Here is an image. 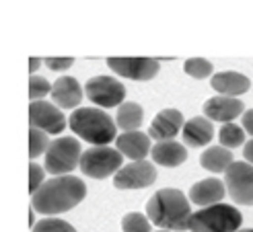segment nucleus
<instances>
[{
    "label": "nucleus",
    "mask_w": 253,
    "mask_h": 232,
    "mask_svg": "<svg viewBox=\"0 0 253 232\" xmlns=\"http://www.w3.org/2000/svg\"><path fill=\"white\" fill-rule=\"evenodd\" d=\"M29 123L45 134H60L66 127V117L54 103L35 101L29 105Z\"/></svg>",
    "instance_id": "nucleus-10"
},
{
    "label": "nucleus",
    "mask_w": 253,
    "mask_h": 232,
    "mask_svg": "<svg viewBox=\"0 0 253 232\" xmlns=\"http://www.w3.org/2000/svg\"><path fill=\"white\" fill-rule=\"evenodd\" d=\"M33 232H77V230L68 222L58 220V218H43L42 222L33 226Z\"/></svg>",
    "instance_id": "nucleus-27"
},
{
    "label": "nucleus",
    "mask_w": 253,
    "mask_h": 232,
    "mask_svg": "<svg viewBox=\"0 0 253 232\" xmlns=\"http://www.w3.org/2000/svg\"><path fill=\"white\" fill-rule=\"evenodd\" d=\"M43 62L47 64V68H49V70H56V72L68 70V68L72 66V64H74V60H72V58H45Z\"/></svg>",
    "instance_id": "nucleus-29"
},
{
    "label": "nucleus",
    "mask_w": 253,
    "mask_h": 232,
    "mask_svg": "<svg viewBox=\"0 0 253 232\" xmlns=\"http://www.w3.org/2000/svg\"><path fill=\"white\" fill-rule=\"evenodd\" d=\"M224 185L233 201L253 205V164L233 162L224 173Z\"/></svg>",
    "instance_id": "nucleus-8"
},
{
    "label": "nucleus",
    "mask_w": 253,
    "mask_h": 232,
    "mask_svg": "<svg viewBox=\"0 0 253 232\" xmlns=\"http://www.w3.org/2000/svg\"><path fill=\"white\" fill-rule=\"evenodd\" d=\"M243 113V103L237 97H212L204 103V115L210 121H222V123H233L235 117Z\"/></svg>",
    "instance_id": "nucleus-12"
},
{
    "label": "nucleus",
    "mask_w": 253,
    "mask_h": 232,
    "mask_svg": "<svg viewBox=\"0 0 253 232\" xmlns=\"http://www.w3.org/2000/svg\"><path fill=\"white\" fill-rule=\"evenodd\" d=\"M241 123H243V130H245L249 136H253V109H249V111L243 113Z\"/></svg>",
    "instance_id": "nucleus-30"
},
{
    "label": "nucleus",
    "mask_w": 253,
    "mask_h": 232,
    "mask_svg": "<svg viewBox=\"0 0 253 232\" xmlns=\"http://www.w3.org/2000/svg\"><path fill=\"white\" fill-rule=\"evenodd\" d=\"M86 185L74 175L52 177L31 195V208L43 216L64 214L84 199Z\"/></svg>",
    "instance_id": "nucleus-1"
},
{
    "label": "nucleus",
    "mask_w": 253,
    "mask_h": 232,
    "mask_svg": "<svg viewBox=\"0 0 253 232\" xmlns=\"http://www.w3.org/2000/svg\"><path fill=\"white\" fill-rule=\"evenodd\" d=\"M107 66L130 80H150L159 74V60L153 58H109Z\"/></svg>",
    "instance_id": "nucleus-11"
},
{
    "label": "nucleus",
    "mask_w": 253,
    "mask_h": 232,
    "mask_svg": "<svg viewBox=\"0 0 253 232\" xmlns=\"http://www.w3.org/2000/svg\"><path fill=\"white\" fill-rule=\"evenodd\" d=\"M40 64H42V60H40V58H31V60H29V72H31V76L35 74V70H37V68H40Z\"/></svg>",
    "instance_id": "nucleus-32"
},
{
    "label": "nucleus",
    "mask_w": 253,
    "mask_h": 232,
    "mask_svg": "<svg viewBox=\"0 0 253 232\" xmlns=\"http://www.w3.org/2000/svg\"><path fill=\"white\" fill-rule=\"evenodd\" d=\"M183 115L177 109H163L157 113V117L150 123V138L163 142V140H173L177 134L183 130Z\"/></svg>",
    "instance_id": "nucleus-14"
},
{
    "label": "nucleus",
    "mask_w": 253,
    "mask_h": 232,
    "mask_svg": "<svg viewBox=\"0 0 253 232\" xmlns=\"http://www.w3.org/2000/svg\"><path fill=\"white\" fill-rule=\"evenodd\" d=\"M146 214L150 222L163 230L181 232L189 228V199L179 189H159L146 203Z\"/></svg>",
    "instance_id": "nucleus-2"
},
{
    "label": "nucleus",
    "mask_w": 253,
    "mask_h": 232,
    "mask_svg": "<svg viewBox=\"0 0 253 232\" xmlns=\"http://www.w3.org/2000/svg\"><path fill=\"white\" fill-rule=\"evenodd\" d=\"M150 224L153 222L140 212H130L122 218V230L124 232H150Z\"/></svg>",
    "instance_id": "nucleus-23"
},
{
    "label": "nucleus",
    "mask_w": 253,
    "mask_h": 232,
    "mask_svg": "<svg viewBox=\"0 0 253 232\" xmlns=\"http://www.w3.org/2000/svg\"><path fill=\"white\" fill-rule=\"evenodd\" d=\"M70 130L93 146H107L118 140L116 121L99 107H81L68 117Z\"/></svg>",
    "instance_id": "nucleus-3"
},
{
    "label": "nucleus",
    "mask_w": 253,
    "mask_h": 232,
    "mask_svg": "<svg viewBox=\"0 0 253 232\" xmlns=\"http://www.w3.org/2000/svg\"><path fill=\"white\" fill-rule=\"evenodd\" d=\"M118 150L128 156L132 162L134 160H144L146 154H150V138L144 132H126L118 136Z\"/></svg>",
    "instance_id": "nucleus-16"
},
{
    "label": "nucleus",
    "mask_w": 253,
    "mask_h": 232,
    "mask_svg": "<svg viewBox=\"0 0 253 232\" xmlns=\"http://www.w3.org/2000/svg\"><path fill=\"white\" fill-rule=\"evenodd\" d=\"M214 136V125L208 117H192L183 125V144L189 148L206 146Z\"/></svg>",
    "instance_id": "nucleus-19"
},
{
    "label": "nucleus",
    "mask_w": 253,
    "mask_h": 232,
    "mask_svg": "<svg viewBox=\"0 0 253 232\" xmlns=\"http://www.w3.org/2000/svg\"><path fill=\"white\" fill-rule=\"evenodd\" d=\"M49 144H52V142L47 140V134L45 132L31 127V130H29V156H31V160H35L37 156L45 154L47 148H49Z\"/></svg>",
    "instance_id": "nucleus-24"
},
{
    "label": "nucleus",
    "mask_w": 253,
    "mask_h": 232,
    "mask_svg": "<svg viewBox=\"0 0 253 232\" xmlns=\"http://www.w3.org/2000/svg\"><path fill=\"white\" fill-rule=\"evenodd\" d=\"M243 156H245V162L253 164V138L245 144V148H243Z\"/></svg>",
    "instance_id": "nucleus-31"
},
{
    "label": "nucleus",
    "mask_w": 253,
    "mask_h": 232,
    "mask_svg": "<svg viewBox=\"0 0 253 232\" xmlns=\"http://www.w3.org/2000/svg\"><path fill=\"white\" fill-rule=\"evenodd\" d=\"M239 232H253V228H247V230H239Z\"/></svg>",
    "instance_id": "nucleus-33"
},
{
    "label": "nucleus",
    "mask_w": 253,
    "mask_h": 232,
    "mask_svg": "<svg viewBox=\"0 0 253 232\" xmlns=\"http://www.w3.org/2000/svg\"><path fill=\"white\" fill-rule=\"evenodd\" d=\"M88 101L101 107H120L126 97V86L113 76H93L84 84Z\"/></svg>",
    "instance_id": "nucleus-7"
},
{
    "label": "nucleus",
    "mask_w": 253,
    "mask_h": 232,
    "mask_svg": "<svg viewBox=\"0 0 253 232\" xmlns=\"http://www.w3.org/2000/svg\"><path fill=\"white\" fill-rule=\"evenodd\" d=\"M47 93H52V84H49L43 76L33 74L29 78V99H31V103L42 101Z\"/></svg>",
    "instance_id": "nucleus-26"
},
{
    "label": "nucleus",
    "mask_w": 253,
    "mask_h": 232,
    "mask_svg": "<svg viewBox=\"0 0 253 232\" xmlns=\"http://www.w3.org/2000/svg\"><path fill=\"white\" fill-rule=\"evenodd\" d=\"M224 193H226V185L218 181L216 177H210V179H202V181L194 183L187 193V197L189 201L200 205V208H208V205L220 203Z\"/></svg>",
    "instance_id": "nucleus-13"
},
{
    "label": "nucleus",
    "mask_w": 253,
    "mask_h": 232,
    "mask_svg": "<svg viewBox=\"0 0 253 232\" xmlns=\"http://www.w3.org/2000/svg\"><path fill=\"white\" fill-rule=\"evenodd\" d=\"M144 119V111L138 103L130 101V103H122L118 107V115H116V125L120 130L126 132H138V127L142 125Z\"/></svg>",
    "instance_id": "nucleus-21"
},
{
    "label": "nucleus",
    "mask_w": 253,
    "mask_h": 232,
    "mask_svg": "<svg viewBox=\"0 0 253 232\" xmlns=\"http://www.w3.org/2000/svg\"><path fill=\"white\" fill-rule=\"evenodd\" d=\"M185 72L192 76V78H208V76L212 74V64L204 58H189L185 64H183Z\"/></svg>",
    "instance_id": "nucleus-25"
},
{
    "label": "nucleus",
    "mask_w": 253,
    "mask_h": 232,
    "mask_svg": "<svg viewBox=\"0 0 253 232\" xmlns=\"http://www.w3.org/2000/svg\"><path fill=\"white\" fill-rule=\"evenodd\" d=\"M52 101L58 109H74L77 111L79 103L83 101V88L77 78L72 76H60L52 84Z\"/></svg>",
    "instance_id": "nucleus-15"
},
{
    "label": "nucleus",
    "mask_w": 253,
    "mask_h": 232,
    "mask_svg": "<svg viewBox=\"0 0 253 232\" xmlns=\"http://www.w3.org/2000/svg\"><path fill=\"white\" fill-rule=\"evenodd\" d=\"M42 185H43V166L31 162L29 164V191H31V195Z\"/></svg>",
    "instance_id": "nucleus-28"
},
{
    "label": "nucleus",
    "mask_w": 253,
    "mask_h": 232,
    "mask_svg": "<svg viewBox=\"0 0 253 232\" xmlns=\"http://www.w3.org/2000/svg\"><path fill=\"white\" fill-rule=\"evenodd\" d=\"M243 222V216L229 203H216L208 208H200L189 218L192 232H237Z\"/></svg>",
    "instance_id": "nucleus-4"
},
{
    "label": "nucleus",
    "mask_w": 253,
    "mask_h": 232,
    "mask_svg": "<svg viewBox=\"0 0 253 232\" xmlns=\"http://www.w3.org/2000/svg\"><path fill=\"white\" fill-rule=\"evenodd\" d=\"M212 88L216 93L224 95V97H237V95H243L249 91V78L241 72H218L212 76L210 80Z\"/></svg>",
    "instance_id": "nucleus-18"
},
{
    "label": "nucleus",
    "mask_w": 253,
    "mask_h": 232,
    "mask_svg": "<svg viewBox=\"0 0 253 232\" xmlns=\"http://www.w3.org/2000/svg\"><path fill=\"white\" fill-rule=\"evenodd\" d=\"M218 140H220V146H224V148H229V150L237 148L245 142V130L235 123H224L218 132Z\"/></svg>",
    "instance_id": "nucleus-22"
},
{
    "label": "nucleus",
    "mask_w": 253,
    "mask_h": 232,
    "mask_svg": "<svg viewBox=\"0 0 253 232\" xmlns=\"http://www.w3.org/2000/svg\"><path fill=\"white\" fill-rule=\"evenodd\" d=\"M157 181V169L148 160H134L113 177V185L118 189H144Z\"/></svg>",
    "instance_id": "nucleus-9"
},
{
    "label": "nucleus",
    "mask_w": 253,
    "mask_h": 232,
    "mask_svg": "<svg viewBox=\"0 0 253 232\" xmlns=\"http://www.w3.org/2000/svg\"><path fill=\"white\" fill-rule=\"evenodd\" d=\"M150 156L153 160L161 166H179L187 160V150L181 142H175V140H163L157 142L150 150Z\"/></svg>",
    "instance_id": "nucleus-17"
},
{
    "label": "nucleus",
    "mask_w": 253,
    "mask_h": 232,
    "mask_svg": "<svg viewBox=\"0 0 253 232\" xmlns=\"http://www.w3.org/2000/svg\"><path fill=\"white\" fill-rule=\"evenodd\" d=\"M233 152L224 146H210L206 152H202L200 164L210 173H226V169L233 164Z\"/></svg>",
    "instance_id": "nucleus-20"
},
{
    "label": "nucleus",
    "mask_w": 253,
    "mask_h": 232,
    "mask_svg": "<svg viewBox=\"0 0 253 232\" xmlns=\"http://www.w3.org/2000/svg\"><path fill=\"white\" fill-rule=\"evenodd\" d=\"M124 154L109 146H93L83 152L81 171L91 179H105L122 169Z\"/></svg>",
    "instance_id": "nucleus-6"
},
{
    "label": "nucleus",
    "mask_w": 253,
    "mask_h": 232,
    "mask_svg": "<svg viewBox=\"0 0 253 232\" xmlns=\"http://www.w3.org/2000/svg\"><path fill=\"white\" fill-rule=\"evenodd\" d=\"M159 232H169V230H159Z\"/></svg>",
    "instance_id": "nucleus-34"
},
{
    "label": "nucleus",
    "mask_w": 253,
    "mask_h": 232,
    "mask_svg": "<svg viewBox=\"0 0 253 232\" xmlns=\"http://www.w3.org/2000/svg\"><path fill=\"white\" fill-rule=\"evenodd\" d=\"M83 150L77 138H56L45 152V171L54 177L70 175L81 166Z\"/></svg>",
    "instance_id": "nucleus-5"
}]
</instances>
